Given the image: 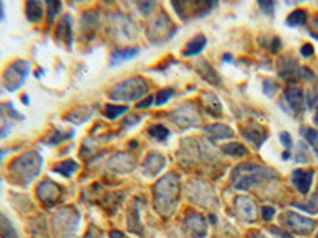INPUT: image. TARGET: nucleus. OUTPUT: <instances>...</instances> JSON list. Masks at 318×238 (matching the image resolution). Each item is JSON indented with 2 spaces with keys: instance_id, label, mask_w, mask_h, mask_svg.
I'll list each match as a JSON object with an SVG mask.
<instances>
[{
  "instance_id": "nucleus-1",
  "label": "nucleus",
  "mask_w": 318,
  "mask_h": 238,
  "mask_svg": "<svg viewBox=\"0 0 318 238\" xmlns=\"http://www.w3.org/2000/svg\"><path fill=\"white\" fill-rule=\"evenodd\" d=\"M177 198H179V180L177 175L171 173V175L164 176L163 180H159L154 186V206L157 208V212L167 216L172 214Z\"/></svg>"
},
{
  "instance_id": "nucleus-2",
  "label": "nucleus",
  "mask_w": 318,
  "mask_h": 238,
  "mask_svg": "<svg viewBox=\"0 0 318 238\" xmlns=\"http://www.w3.org/2000/svg\"><path fill=\"white\" fill-rule=\"evenodd\" d=\"M270 176H277L275 172L267 170L261 166H255V164H242L236 170L232 172L231 181L232 186L236 189H250L251 186L258 184L259 181L267 180Z\"/></svg>"
},
{
  "instance_id": "nucleus-3",
  "label": "nucleus",
  "mask_w": 318,
  "mask_h": 238,
  "mask_svg": "<svg viewBox=\"0 0 318 238\" xmlns=\"http://www.w3.org/2000/svg\"><path fill=\"white\" fill-rule=\"evenodd\" d=\"M42 164L43 160L37 152H26L12 162L10 172L23 184H27V182H31L40 173Z\"/></svg>"
},
{
  "instance_id": "nucleus-4",
  "label": "nucleus",
  "mask_w": 318,
  "mask_h": 238,
  "mask_svg": "<svg viewBox=\"0 0 318 238\" xmlns=\"http://www.w3.org/2000/svg\"><path fill=\"white\" fill-rule=\"evenodd\" d=\"M145 92H146V84L143 83V80L135 76L115 86L111 89L110 97L113 100H126V102H130V100L142 97Z\"/></svg>"
},
{
  "instance_id": "nucleus-5",
  "label": "nucleus",
  "mask_w": 318,
  "mask_h": 238,
  "mask_svg": "<svg viewBox=\"0 0 318 238\" xmlns=\"http://www.w3.org/2000/svg\"><path fill=\"white\" fill-rule=\"evenodd\" d=\"M78 224V213L72 208L59 210L56 218L53 219V226L58 238H72L75 228Z\"/></svg>"
},
{
  "instance_id": "nucleus-6",
  "label": "nucleus",
  "mask_w": 318,
  "mask_h": 238,
  "mask_svg": "<svg viewBox=\"0 0 318 238\" xmlns=\"http://www.w3.org/2000/svg\"><path fill=\"white\" fill-rule=\"evenodd\" d=\"M27 75H29V64L24 60H16L10 64V67L4 73V86L10 92H15L23 86Z\"/></svg>"
},
{
  "instance_id": "nucleus-7",
  "label": "nucleus",
  "mask_w": 318,
  "mask_h": 238,
  "mask_svg": "<svg viewBox=\"0 0 318 238\" xmlns=\"http://www.w3.org/2000/svg\"><path fill=\"white\" fill-rule=\"evenodd\" d=\"M282 222L289 228L291 232L299 234V235H308L315 228V221L313 219L304 218L297 213L288 212L282 216Z\"/></svg>"
},
{
  "instance_id": "nucleus-8",
  "label": "nucleus",
  "mask_w": 318,
  "mask_h": 238,
  "mask_svg": "<svg viewBox=\"0 0 318 238\" xmlns=\"http://www.w3.org/2000/svg\"><path fill=\"white\" fill-rule=\"evenodd\" d=\"M172 119L180 127H190V126L199 124L201 116H199V112L193 105H185L172 113Z\"/></svg>"
},
{
  "instance_id": "nucleus-9",
  "label": "nucleus",
  "mask_w": 318,
  "mask_h": 238,
  "mask_svg": "<svg viewBox=\"0 0 318 238\" xmlns=\"http://www.w3.org/2000/svg\"><path fill=\"white\" fill-rule=\"evenodd\" d=\"M234 206H236V213L240 219H244V221H255L256 218V205L255 202L251 200L250 197L245 196H239L236 198V202H234Z\"/></svg>"
},
{
  "instance_id": "nucleus-10",
  "label": "nucleus",
  "mask_w": 318,
  "mask_h": 238,
  "mask_svg": "<svg viewBox=\"0 0 318 238\" xmlns=\"http://www.w3.org/2000/svg\"><path fill=\"white\" fill-rule=\"evenodd\" d=\"M185 232L191 235V238H202L207 235V226H205L204 218L199 214H190L185 219Z\"/></svg>"
},
{
  "instance_id": "nucleus-11",
  "label": "nucleus",
  "mask_w": 318,
  "mask_h": 238,
  "mask_svg": "<svg viewBox=\"0 0 318 238\" xmlns=\"http://www.w3.org/2000/svg\"><path fill=\"white\" fill-rule=\"evenodd\" d=\"M37 194H39V198L43 204L51 205L59 197V188L51 181H43L39 186V189H37Z\"/></svg>"
},
{
  "instance_id": "nucleus-12",
  "label": "nucleus",
  "mask_w": 318,
  "mask_h": 238,
  "mask_svg": "<svg viewBox=\"0 0 318 238\" xmlns=\"http://www.w3.org/2000/svg\"><path fill=\"white\" fill-rule=\"evenodd\" d=\"M313 172H304V170H296L293 173V184L301 194H307L312 184Z\"/></svg>"
},
{
  "instance_id": "nucleus-13",
  "label": "nucleus",
  "mask_w": 318,
  "mask_h": 238,
  "mask_svg": "<svg viewBox=\"0 0 318 238\" xmlns=\"http://www.w3.org/2000/svg\"><path fill=\"white\" fill-rule=\"evenodd\" d=\"M164 164H166V159L163 158L159 152H153V154H149L146 160H145V166H143V170L146 175L149 176H154L156 173H159L163 170L164 167Z\"/></svg>"
},
{
  "instance_id": "nucleus-14",
  "label": "nucleus",
  "mask_w": 318,
  "mask_h": 238,
  "mask_svg": "<svg viewBox=\"0 0 318 238\" xmlns=\"http://www.w3.org/2000/svg\"><path fill=\"white\" fill-rule=\"evenodd\" d=\"M285 98L286 102L289 104L293 112L296 113H301L302 108H304V96H302V90L299 89H286L285 90Z\"/></svg>"
},
{
  "instance_id": "nucleus-15",
  "label": "nucleus",
  "mask_w": 318,
  "mask_h": 238,
  "mask_svg": "<svg viewBox=\"0 0 318 238\" xmlns=\"http://www.w3.org/2000/svg\"><path fill=\"white\" fill-rule=\"evenodd\" d=\"M205 134H207L212 140H224V138H232L234 136L229 127L221 126V124H213V126L205 127Z\"/></svg>"
},
{
  "instance_id": "nucleus-16",
  "label": "nucleus",
  "mask_w": 318,
  "mask_h": 238,
  "mask_svg": "<svg viewBox=\"0 0 318 238\" xmlns=\"http://www.w3.org/2000/svg\"><path fill=\"white\" fill-rule=\"evenodd\" d=\"M205 44H207V40H205L202 35L196 36V38H193L188 44H186V48H185V52H183V54H185L186 58L194 56V54H199V52L205 48Z\"/></svg>"
},
{
  "instance_id": "nucleus-17",
  "label": "nucleus",
  "mask_w": 318,
  "mask_h": 238,
  "mask_svg": "<svg viewBox=\"0 0 318 238\" xmlns=\"http://www.w3.org/2000/svg\"><path fill=\"white\" fill-rule=\"evenodd\" d=\"M198 70H199L201 75L204 76V80H207L209 83H212V84H218L220 83L218 76H217V72L210 67V64L207 60H199L198 62Z\"/></svg>"
},
{
  "instance_id": "nucleus-18",
  "label": "nucleus",
  "mask_w": 318,
  "mask_h": 238,
  "mask_svg": "<svg viewBox=\"0 0 318 238\" xmlns=\"http://www.w3.org/2000/svg\"><path fill=\"white\" fill-rule=\"evenodd\" d=\"M137 52H138V48H132V50H124V51H116V52H113V56H111V60H110L111 67H113V66H119L121 62H124V60H127V59H130V58L137 56Z\"/></svg>"
},
{
  "instance_id": "nucleus-19",
  "label": "nucleus",
  "mask_w": 318,
  "mask_h": 238,
  "mask_svg": "<svg viewBox=\"0 0 318 238\" xmlns=\"http://www.w3.org/2000/svg\"><path fill=\"white\" fill-rule=\"evenodd\" d=\"M26 12H27V20H29L31 22H35L42 18L43 6L39 2H29L26 5Z\"/></svg>"
},
{
  "instance_id": "nucleus-20",
  "label": "nucleus",
  "mask_w": 318,
  "mask_h": 238,
  "mask_svg": "<svg viewBox=\"0 0 318 238\" xmlns=\"http://www.w3.org/2000/svg\"><path fill=\"white\" fill-rule=\"evenodd\" d=\"M242 135H244L248 142L253 143L255 146H258V148L266 140V135L261 130H256V129H245V130H242Z\"/></svg>"
},
{
  "instance_id": "nucleus-21",
  "label": "nucleus",
  "mask_w": 318,
  "mask_h": 238,
  "mask_svg": "<svg viewBox=\"0 0 318 238\" xmlns=\"http://www.w3.org/2000/svg\"><path fill=\"white\" fill-rule=\"evenodd\" d=\"M305 21H307V13L304 10H296L288 16L286 24L291 27H296V26H304Z\"/></svg>"
},
{
  "instance_id": "nucleus-22",
  "label": "nucleus",
  "mask_w": 318,
  "mask_h": 238,
  "mask_svg": "<svg viewBox=\"0 0 318 238\" xmlns=\"http://www.w3.org/2000/svg\"><path fill=\"white\" fill-rule=\"evenodd\" d=\"M223 152L228 156H236V158H240V156H245L247 150L239 143H229L223 146Z\"/></svg>"
},
{
  "instance_id": "nucleus-23",
  "label": "nucleus",
  "mask_w": 318,
  "mask_h": 238,
  "mask_svg": "<svg viewBox=\"0 0 318 238\" xmlns=\"http://www.w3.org/2000/svg\"><path fill=\"white\" fill-rule=\"evenodd\" d=\"M301 134L305 136V140L310 143V146L313 148V151L316 152L318 156V130L315 129H308V127H304V129L301 130Z\"/></svg>"
},
{
  "instance_id": "nucleus-24",
  "label": "nucleus",
  "mask_w": 318,
  "mask_h": 238,
  "mask_svg": "<svg viewBox=\"0 0 318 238\" xmlns=\"http://www.w3.org/2000/svg\"><path fill=\"white\" fill-rule=\"evenodd\" d=\"M77 168H78L77 164H75L73 160H67L64 164H59V166L54 168V172L61 173V175H64V176H72V173L77 172Z\"/></svg>"
},
{
  "instance_id": "nucleus-25",
  "label": "nucleus",
  "mask_w": 318,
  "mask_h": 238,
  "mask_svg": "<svg viewBox=\"0 0 318 238\" xmlns=\"http://www.w3.org/2000/svg\"><path fill=\"white\" fill-rule=\"evenodd\" d=\"M126 106H116V105H107L105 106V116L108 118V119H115L116 116H119V114H123L124 112H126Z\"/></svg>"
},
{
  "instance_id": "nucleus-26",
  "label": "nucleus",
  "mask_w": 318,
  "mask_h": 238,
  "mask_svg": "<svg viewBox=\"0 0 318 238\" xmlns=\"http://www.w3.org/2000/svg\"><path fill=\"white\" fill-rule=\"evenodd\" d=\"M149 134H151L154 138H157V140H166L167 136H169V130L166 129V127H163V126H154V127H151V129H149Z\"/></svg>"
},
{
  "instance_id": "nucleus-27",
  "label": "nucleus",
  "mask_w": 318,
  "mask_h": 238,
  "mask_svg": "<svg viewBox=\"0 0 318 238\" xmlns=\"http://www.w3.org/2000/svg\"><path fill=\"white\" fill-rule=\"evenodd\" d=\"M172 96H174V89H164V90H161V92H159L157 97H156V105H164Z\"/></svg>"
},
{
  "instance_id": "nucleus-28",
  "label": "nucleus",
  "mask_w": 318,
  "mask_h": 238,
  "mask_svg": "<svg viewBox=\"0 0 318 238\" xmlns=\"http://www.w3.org/2000/svg\"><path fill=\"white\" fill-rule=\"evenodd\" d=\"M275 214V210L274 208H270V206H264L263 208V219L264 221H269V219H272Z\"/></svg>"
},
{
  "instance_id": "nucleus-29",
  "label": "nucleus",
  "mask_w": 318,
  "mask_h": 238,
  "mask_svg": "<svg viewBox=\"0 0 318 238\" xmlns=\"http://www.w3.org/2000/svg\"><path fill=\"white\" fill-rule=\"evenodd\" d=\"M48 8H50V20H53L54 18V14L58 13V10L61 8V4L59 2H48Z\"/></svg>"
},
{
  "instance_id": "nucleus-30",
  "label": "nucleus",
  "mask_w": 318,
  "mask_h": 238,
  "mask_svg": "<svg viewBox=\"0 0 318 238\" xmlns=\"http://www.w3.org/2000/svg\"><path fill=\"white\" fill-rule=\"evenodd\" d=\"M280 140H282V143L286 146V148H291V136H289L286 132L280 134Z\"/></svg>"
},
{
  "instance_id": "nucleus-31",
  "label": "nucleus",
  "mask_w": 318,
  "mask_h": 238,
  "mask_svg": "<svg viewBox=\"0 0 318 238\" xmlns=\"http://www.w3.org/2000/svg\"><path fill=\"white\" fill-rule=\"evenodd\" d=\"M301 52H302V56H304V58L312 56V52H313V46H312V44H304V46L301 48Z\"/></svg>"
},
{
  "instance_id": "nucleus-32",
  "label": "nucleus",
  "mask_w": 318,
  "mask_h": 238,
  "mask_svg": "<svg viewBox=\"0 0 318 238\" xmlns=\"http://www.w3.org/2000/svg\"><path fill=\"white\" fill-rule=\"evenodd\" d=\"M259 6L263 8V10L267 13V14H270V12H272V8H274V4L270 2V4H266V2H259Z\"/></svg>"
},
{
  "instance_id": "nucleus-33",
  "label": "nucleus",
  "mask_w": 318,
  "mask_h": 238,
  "mask_svg": "<svg viewBox=\"0 0 318 238\" xmlns=\"http://www.w3.org/2000/svg\"><path fill=\"white\" fill-rule=\"evenodd\" d=\"M270 232H272L274 235H278L280 238H293V236H289V235H288V234H285V232H278V228H275V227L270 228Z\"/></svg>"
},
{
  "instance_id": "nucleus-34",
  "label": "nucleus",
  "mask_w": 318,
  "mask_h": 238,
  "mask_svg": "<svg viewBox=\"0 0 318 238\" xmlns=\"http://www.w3.org/2000/svg\"><path fill=\"white\" fill-rule=\"evenodd\" d=\"M153 97H148L146 100H145V102H142V104H138L137 105V108H146V106H149V105H151V102H153Z\"/></svg>"
},
{
  "instance_id": "nucleus-35",
  "label": "nucleus",
  "mask_w": 318,
  "mask_h": 238,
  "mask_svg": "<svg viewBox=\"0 0 318 238\" xmlns=\"http://www.w3.org/2000/svg\"><path fill=\"white\" fill-rule=\"evenodd\" d=\"M312 27H313V29H312V35H313V36H316V38H318V18H315V20H313Z\"/></svg>"
},
{
  "instance_id": "nucleus-36",
  "label": "nucleus",
  "mask_w": 318,
  "mask_h": 238,
  "mask_svg": "<svg viewBox=\"0 0 318 238\" xmlns=\"http://www.w3.org/2000/svg\"><path fill=\"white\" fill-rule=\"evenodd\" d=\"M110 236H111V238H123V234L115 230V232H111V234H110Z\"/></svg>"
},
{
  "instance_id": "nucleus-37",
  "label": "nucleus",
  "mask_w": 318,
  "mask_h": 238,
  "mask_svg": "<svg viewBox=\"0 0 318 238\" xmlns=\"http://www.w3.org/2000/svg\"><path fill=\"white\" fill-rule=\"evenodd\" d=\"M248 238H266V236H264L263 234H251Z\"/></svg>"
},
{
  "instance_id": "nucleus-38",
  "label": "nucleus",
  "mask_w": 318,
  "mask_h": 238,
  "mask_svg": "<svg viewBox=\"0 0 318 238\" xmlns=\"http://www.w3.org/2000/svg\"><path fill=\"white\" fill-rule=\"evenodd\" d=\"M223 59H224V60H226V62H228V60H231V59H232V58H231V56H229V54H226V56H224V58H223Z\"/></svg>"
},
{
  "instance_id": "nucleus-39",
  "label": "nucleus",
  "mask_w": 318,
  "mask_h": 238,
  "mask_svg": "<svg viewBox=\"0 0 318 238\" xmlns=\"http://www.w3.org/2000/svg\"><path fill=\"white\" fill-rule=\"evenodd\" d=\"M23 100H24V102H26V105H27V102H29V97H27V96H24V97H23Z\"/></svg>"
},
{
  "instance_id": "nucleus-40",
  "label": "nucleus",
  "mask_w": 318,
  "mask_h": 238,
  "mask_svg": "<svg viewBox=\"0 0 318 238\" xmlns=\"http://www.w3.org/2000/svg\"><path fill=\"white\" fill-rule=\"evenodd\" d=\"M315 121L318 122V113H316V118H315Z\"/></svg>"
}]
</instances>
